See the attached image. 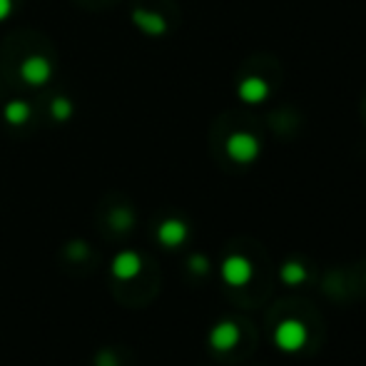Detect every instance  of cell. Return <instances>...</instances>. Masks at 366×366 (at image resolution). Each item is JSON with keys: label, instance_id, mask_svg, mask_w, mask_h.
Segmentation results:
<instances>
[{"label": "cell", "instance_id": "obj_1", "mask_svg": "<svg viewBox=\"0 0 366 366\" xmlns=\"http://www.w3.org/2000/svg\"><path fill=\"white\" fill-rule=\"evenodd\" d=\"M227 157L237 164H252L259 157V140L252 132H232L227 137Z\"/></svg>", "mask_w": 366, "mask_h": 366}, {"label": "cell", "instance_id": "obj_2", "mask_svg": "<svg viewBox=\"0 0 366 366\" xmlns=\"http://www.w3.org/2000/svg\"><path fill=\"white\" fill-rule=\"evenodd\" d=\"M309 332L299 319H285L274 329V344L282 352H299L307 344Z\"/></svg>", "mask_w": 366, "mask_h": 366}, {"label": "cell", "instance_id": "obj_3", "mask_svg": "<svg viewBox=\"0 0 366 366\" xmlns=\"http://www.w3.org/2000/svg\"><path fill=\"white\" fill-rule=\"evenodd\" d=\"M20 77L28 82L30 87H40L45 82H50L53 77V65H50L48 58L43 55H28L20 65Z\"/></svg>", "mask_w": 366, "mask_h": 366}, {"label": "cell", "instance_id": "obj_4", "mask_svg": "<svg viewBox=\"0 0 366 366\" xmlns=\"http://www.w3.org/2000/svg\"><path fill=\"white\" fill-rule=\"evenodd\" d=\"M222 280L227 282L229 287H244L247 282L252 280V264L249 259H244V257L234 254V257H227L224 262H222Z\"/></svg>", "mask_w": 366, "mask_h": 366}, {"label": "cell", "instance_id": "obj_5", "mask_svg": "<svg viewBox=\"0 0 366 366\" xmlns=\"http://www.w3.org/2000/svg\"><path fill=\"white\" fill-rule=\"evenodd\" d=\"M140 272H142V259L137 252H132V249L120 252V254L112 259V277H115V280L130 282V280H135Z\"/></svg>", "mask_w": 366, "mask_h": 366}, {"label": "cell", "instance_id": "obj_6", "mask_svg": "<svg viewBox=\"0 0 366 366\" xmlns=\"http://www.w3.org/2000/svg\"><path fill=\"white\" fill-rule=\"evenodd\" d=\"M237 95H239V100L247 102V105H262V102L269 97V85H267V80H262V77L249 75L239 82Z\"/></svg>", "mask_w": 366, "mask_h": 366}, {"label": "cell", "instance_id": "obj_7", "mask_svg": "<svg viewBox=\"0 0 366 366\" xmlns=\"http://www.w3.org/2000/svg\"><path fill=\"white\" fill-rule=\"evenodd\" d=\"M209 344L217 352H229L239 344V327L234 322H219L209 332Z\"/></svg>", "mask_w": 366, "mask_h": 366}, {"label": "cell", "instance_id": "obj_8", "mask_svg": "<svg viewBox=\"0 0 366 366\" xmlns=\"http://www.w3.org/2000/svg\"><path fill=\"white\" fill-rule=\"evenodd\" d=\"M187 234H189V229H187V224H184L182 219H164L162 224L157 227V239H159V244L169 247V249H174V247L184 244Z\"/></svg>", "mask_w": 366, "mask_h": 366}, {"label": "cell", "instance_id": "obj_9", "mask_svg": "<svg viewBox=\"0 0 366 366\" xmlns=\"http://www.w3.org/2000/svg\"><path fill=\"white\" fill-rule=\"evenodd\" d=\"M132 20H135L137 28L147 35H162L164 30H167V23H164L162 15L149 13V10H135V13H132Z\"/></svg>", "mask_w": 366, "mask_h": 366}, {"label": "cell", "instance_id": "obj_10", "mask_svg": "<svg viewBox=\"0 0 366 366\" xmlns=\"http://www.w3.org/2000/svg\"><path fill=\"white\" fill-rule=\"evenodd\" d=\"M3 117L8 125L20 127L30 120V105L25 100H10L8 105L3 107Z\"/></svg>", "mask_w": 366, "mask_h": 366}, {"label": "cell", "instance_id": "obj_11", "mask_svg": "<svg viewBox=\"0 0 366 366\" xmlns=\"http://www.w3.org/2000/svg\"><path fill=\"white\" fill-rule=\"evenodd\" d=\"M280 274H282V282H285V285H290V287L302 285V282L307 280V267H304L302 262H285Z\"/></svg>", "mask_w": 366, "mask_h": 366}, {"label": "cell", "instance_id": "obj_12", "mask_svg": "<svg viewBox=\"0 0 366 366\" xmlns=\"http://www.w3.org/2000/svg\"><path fill=\"white\" fill-rule=\"evenodd\" d=\"M70 115H73V102H70L68 97H58V100L53 102V117L65 122V120H70Z\"/></svg>", "mask_w": 366, "mask_h": 366}, {"label": "cell", "instance_id": "obj_13", "mask_svg": "<svg viewBox=\"0 0 366 366\" xmlns=\"http://www.w3.org/2000/svg\"><path fill=\"white\" fill-rule=\"evenodd\" d=\"M110 222H112V227H115V229H130L135 217H132L130 209H115Z\"/></svg>", "mask_w": 366, "mask_h": 366}, {"label": "cell", "instance_id": "obj_14", "mask_svg": "<svg viewBox=\"0 0 366 366\" xmlns=\"http://www.w3.org/2000/svg\"><path fill=\"white\" fill-rule=\"evenodd\" d=\"M187 264H189V269H192L194 274H199V277H204L209 272V259L204 254H192Z\"/></svg>", "mask_w": 366, "mask_h": 366}, {"label": "cell", "instance_id": "obj_15", "mask_svg": "<svg viewBox=\"0 0 366 366\" xmlns=\"http://www.w3.org/2000/svg\"><path fill=\"white\" fill-rule=\"evenodd\" d=\"M10 13H13V0H0V23L8 20Z\"/></svg>", "mask_w": 366, "mask_h": 366}]
</instances>
